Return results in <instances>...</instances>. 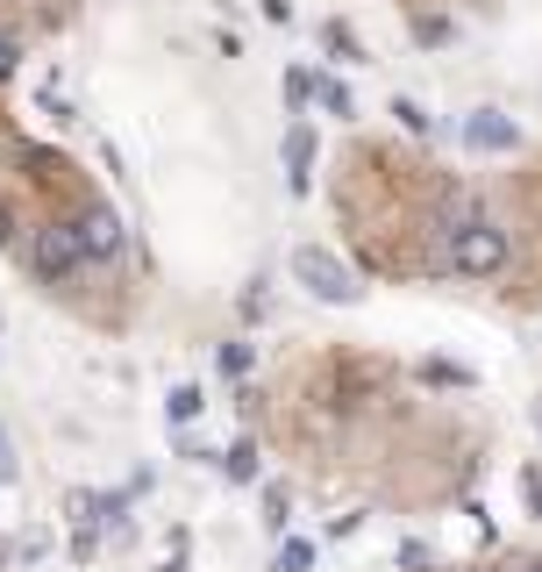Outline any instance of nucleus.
<instances>
[{"instance_id":"obj_1","label":"nucleus","mask_w":542,"mask_h":572,"mask_svg":"<svg viewBox=\"0 0 542 572\" xmlns=\"http://www.w3.org/2000/svg\"><path fill=\"white\" fill-rule=\"evenodd\" d=\"M442 258L457 265V272H472V279H492L507 265V229L486 223V215H464V223L442 229Z\"/></svg>"},{"instance_id":"obj_2","label":"nucleus","mask_w":542,"mask_h":572,"mask_svg":"<svg viewBox=\"0 0 542 572\" xmlns=\"http://www.w3.org/2000/svg\"><path fill=\"white\" fill-rule=\"evenodd\" d=\"M286 265H293V279H300L307 294H314V301H328V308H336V301L350 308V301L364 294V287H357V272L336 258V251H322V243H300V251H293Z\"/></svg>"},{"instance_id":"obj_3","label":"nucleus","mask_w":542,"mask_h":572,"mask_svg":"<svg viewBox=\"0 0 542 572\" xmlns=\"http://www.w3.org/2000/svg\"><path fill=\"white\" fill-rule=\"evenodd\" d=\"M72 237H79V258H86V265H115L121 243H129V237H121V215H115V208H86L79 223H72Z\"/></svg>"},{"instance_id":"obj_4","label":"nucleus","mask_w":542,"mask_h":572,"mask_svg":"<svg viewBox=\"0 0 542 572\" xmlns=\"http://www.w3.org/2000/svg\"><path fill=\"white\" fill-rule=\"evenodd\" d=\"M79 237H72V223H51V229H36V272L43 279H72L79 272Z\"/></svg>"},{"instance_id":"obj_5","label":"nucleus","mask_w":542,"mask_h":572,"mask_svg":"<svg viewBox=\"0 0 542 572\" xmlns=\"http://www.w3.org/2000/svg\"><path fill=\"white\" fill-rule=\"evenodd\" d=\"M464 143H472V151H514V143H521V129H514L507 115H492V107H478V115L464 122Z\"/></svg>"},{"instance_id":"obj_6","label":"nucleus","mask_w":542,"mask_h":572,"mask_svg":"<svg viewBox=\"0 0 542 572\" xmlns=\"http://www.w3.org/2000/svg\"><path fill=\"white\" fill-rule=\"evenodd\" d=\"M307 165H314V129H307V122H293V129H286V187L293 193L307 187Z\"/></svg>"},{"instance_id":"obj_7","label":"nucleus","mask_w":542,"mask_h":572,"mask_svg":"<svg viewBox=\"0 0 542 572\" xmlns=\"http://www.w3.org/2000/svg\"><path fill=\"white\" fill-rule=\"evenodd\" d=\"M314 565V544L307 537H279V551H271V572H307Z\"/></svg>"},{"instance_id":"obj_8","label":"nucleus","mask_w":542,"mask_h":572,"mask_svg":"<svg viewBox=\"0 0 542 572\" xmlns=\"http://www.w3.org/2000/svg\"><path fill=\"white\" fill-rule=\"evenodd\" d=\"M215 365H221V380H243V372H250V344H221Z\"/></svg>"},{"instance_id":"obj_9","label":"nucleus","mask_w":542,"mask_h":572,"mask_svg":"<svg viewBox=\"0 0 542 572\" xmlns=\"http://www.w3.org/2000/svg\"><path fill=\"white\" fill-rule=\"evenodd\" d=\"M221 472H229V480H257V444H236V452L221 458Z\"/></svg>"},{"instance_id":"obj_10","label":"nucleus","mask_w":542,"mask_h":572,"mask_svg":"<svg viewBox=\"0 0 542 572\" xmlns=\"http://www.w3.org/2000/svg\"><path fill=\"white\" fill-rule=\"evenodd\" d=\"M165 408H171V422H193V416H201V386H179Z\"/></svg>"},{"instance_id":"obj_11","label":"nucleus","mask_w":542,"mask_h":572,"mask_svg":"<svg viewBox=\"0 0 542 572\" xmlns=\"http://www.w3.org/2000/svg\"><path fill=\"white\" fill-rule=\"evenodd\" d=\"M422 380H436V386H472V372H464V365H422Z\"/></svg>"},{"instance_id":"obj_12","label":"nucleus","mask_w":542,"mask_h":572,"mask_svg":"<svg viewBox=\"0 0 542 572\" xmlns=\"http://www.w3.org/2000/svg\"><path fill=\"white\" fill-rule=\"evenodd\" d=\"M322 36H328V51H336V58H357V51H364V43H357V36H350V29H343V22H328V29H322Z\"/></svg>"},{"instance_id":"obj_13","label":"nucleus","mask_w":542,"mask_h":572,"mask_svg":"<svg viewBox=\"0 0 542 572\" xmlns=\"http://www.w3.org/2000/svg\"><path fill=\"white\" fill-rule=\"evenodd\" d=\"M314 101H322L328 115H350V93H343V87H328V79H314Z\"/></svg>"},{"instance_id":"obj_14","label":"nucleus","mask_w":542,"mask_h":572,"mask_svg":"<svg viewBox=\"0 0 542 572\" xmlns=\"http://www.w3.org/2000/svg\"><path fill=\"white\" fill-rule=\"evenodd\" d=\"M414 36H422V43H450V22H442V15H422V22H414Z\"/></svg>"},{"instance_id":"obj_15","label":"nucleus","mask_w":542,"mask_h":572,"mask_svg":"<svg viewBox=\"0 0 542 572\" xmlns=\"http://www.w3.org/2000/svg\"><path fill=\"white\" fill-rule=\"evenodd\" d=\"M286 101H314V72H286Z\"/></svg>"},{"instance_id":"obj_16","label":"nucleus","mask_w":542,"mask_h":572,"mask_svg":"<svg viewBox=\"0 0 542 572\" xmlns=\"http://www.w3.org/2000/svg\"><path fill=\"white\" fill-rule=\"evenodd\" d=\"M392 115H400L406 129H414V137H428V115H422V107H414V101H392Z\"/></svg>"},{"instance_id":"obj_17","label":"nucleus","mask_w":542,"mask_h":572,"mask_svg":"<svg viewBox=\"0 0 542 572\" xmlns=\"http://www.w3.org/2000/svg\"><path fill=\"white\" fill-rule=\"evenodd\" d=\"M15 58H22V51H15V36H0V79L15 72Z\"/></svg>"},{"instance_id":"obj_18","label":"nucleus","mask_w":542,"mask_h":572,"mask_svg":"<svg viewBox=\"0 0 542 572\" xmlns=\"http://www.w3.org/2000/svg\"><path fill=\"white\" fill-rule=\"evenodd\" d=\"M15 480V452H8V430H0V486Z\"/></svg>"},{"instance_id":"obj_19","label":"nucleus","mask_w":542,"mask_h":572,"mask_svg":"<svg viewBox=\"0 0 542 572\" xmlns=\"http://www.w3.org/2000/svg\"><path fill=\"white\" fill-rule=\"evenodd\" d=\"M257 8H264L271 22H293V0H257Z\"/></svg>"},{"instance_id":"obj_20","label":"nucleus","mask_w":542,"mask_h":572,"mask_svg":"<svg viewBox=\"0 0 542 572\" xmlns=\"http://www.w3.org/2000/svg\"><path fill=\"white\" fill-rule=\"evenodd\" d=\"M8 243H15V223H8V208H0V251H8Z\"/></svg>"},{"instance_id":"obj_21","label":"nucleus","mask_w":542,"mask_h":572,"mask_svg":"<svg viewBox=\"0 0 542 572\" xmlns=\"http://www.w3.org/2000/svg\"><path fill=\"white\" fill-rule=\"evenodd\" d=\"M0 565H8V544H0Z\"/></svg>"},{"instance_id":"obj_22","label":"nucleus","mask_w":542,"mask_h":572,"mask_svg":"<svg viewBox=\"0 0 542 572\" xmlns=\"http://www.w3.org/2000/svg\"><path fill=\"white\" fill-rule=\"evenodd\" d=\"M535 572H542V565H535Z\"/></svg>"}]
</instances>
